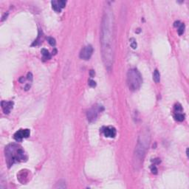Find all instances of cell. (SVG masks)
I'll list each match as a JSON object with an SVG mask.
<instances>
[{"mask_svg": "<svg viewBox=\"0 0 189 189\" xmlns=\"http://www.w3.org/2000/svg\"><path fill=\"white\" fill-rule=\"evenodd\" d=\"M174 109H175V110L177 111V112H180V111H182V106H181L180 103H177V104L174 106Z\"/></svg>", "mask_w": 189, "mask_h": 189, "instance_id": "obj_18", "label": "cell"}, {"mask_svg": "<svg viewBox=\"0 0 189 189\" xmlns=\"http://www.w3.org/2000/svg\"><path fill=\"white\" fill-rule=\"evenodd\" d=\"M89 85H90V86H92V87H94V86H96V83H95V81H93V80H90V81H89Z\"/></svg>", "mask_w": 189, "mask_h": 189, "instance_id": "obj_21", "label": "cell"}, {"mask_svg": "<svg viewBox=\"0 0 189 189\" xmlns=\"http://www.w3.org/2000/svg\"><path fill=\"white\" fill-rule=\"evenodd\" d=\"M47 41H48V42H49V44H50L51 46H55V38H52V37H49L48 38H47Z\"/></svg>", "mask_w": 189, "mask_h": 189, "instance_id": "obj_16", "label": "cell"}, {"mask_svg": "<svg viewBox=\"0 0 189 189\" xmlns=\"http://www.w3.org/2000/svg\"><path fill=\"white\" fill-rule=\"evenodd\" d=\"M180 24H181V23L180 22V21H175V22H174V27H177V26H180Z\"/></svg>", "mask_w": 189, "mask_h": 189, "instance_id": "obj_23", "label": "cell"}, {"mask_svg": "<svg viewBox=\"0 0 189 189\" xmlns=\"http://www.w3.org/2000/svg\"><path fill=\"white\" fill-rule=\"evenodd\" d=\"M58 4L59 5V7L61 8H63L65 7L66 5V1H63V0H60V1H58Z\"/></svg>", "mask_w": 189, "mask_h": 189, "instance_id": "obj_17", "label": "cell"}, {"mask_svg": "<svg viewBox=\"0 0 189 189\" xmlns=\"http://www.w3.org/2000/svg\"><path fill=\"white\" fill-rule=\"evenodd\" d=\"M27 79L30 80V81H32L33 80V75H32V73H29L27 74Z\"/></svg>", "mask_w": 189, "mask_h": 189, "instance_id": "obj_22", "label": "cell"}, {"mask_svg": "<svg viewBox=\"0 0 189 189\" xmlns=\"http://www.w3.org/2000/svg\"><path fill=\"white\" fill-rule=\"evenodd\" d=\"M150 135L148 130L141 131V134L138 137L137 146L135 147L134 157H133V166L136 169L141 167L143 159L146 156V153L150 143Z\"/></svg>", "mask_w": 189, "mask_h": 189, "instance_id": "obj_2", "label": "cell"}, {"mask_svg": "<svg viewBox=\"0 0 189 189\" xmlns=\"http://www.w3.org/2000/svg\"><path fill=\"white\" fill-rule=\"evenodd\" d=\"M143 82L142 76L137 69H131L127 73V84L131 91H137Z\"/></svg>", "mask_w": 189, "mask_h": 189, "instance_id": "obj_4", "label": "cell"}, {"mask_svg": "<svg viewBox=\"0 0 189 189\" xmlns=\"http://www.w3.org/2000/svg\"><path fill=\"white\" fill-rule=\"evenodd\" d=\"M103 132L105 137H111V138L115 137L116 136V134H117V131L115 129V128L113 126L104 127L103 129Z\"/></svg>", "mask_w": 189, "mask_h": 189, "instance_id": "obj_7", "label": "cell"}, {"mask_svg": "<svg viewBox=\"0 0 189 189\" xmlns=\"http://www.w3.org/2000/svg\"><path fill=\"white\" fill-rule=\"evenodd\" d=\"M174 118L176 120L181 122V121H183L185 120V115L182 113H177L174 115Z\"/></svg>", "mask_w": 189, "mask_h": 189, "instance_id": "obj_12", "label": "cell"}, {"mask_svg": "<svg viewBox=\"0 0 189 189\" xmlns=\"http://www.w3.org/2000/svg\"><path fill=\"white\" fill-rule=\"evenodd\" d=\"M151 171L152 172V174H157V168L156 166H155V165H152V166L151 167Z\"/></svg>", "mask_w": 189, "mask_h": 189, "instance_id": "obj_19", "label": "cell"}, {"mask_svg": "<svg viewBox=\"0 0 189 189\" xmlns=\"http://www.w3.org/2000/svg\"><path fill=\"white\" fill-rule=\"evenodd\" d=\"M94 74H95V73H94V71H93V70L90 71V76L91 77H93L94 75Z\"/></svg>", "mask_w": 189, "mask_h": 189, "instance_id": "obj_24", "label": "cell"}, {"mask_svg": "<svg viewBox=\"0 0 189 189\" xmlns=\"http://www.w3.org/2000/svg\"><path fill=\"white\" fill-rule=\"evenodd\" d=\"M24 81H25V78H23V77H21V78L19 79V81H20V82H23Z\"/></svg>", "mask_w": 189, "mask_h": 189, "instance_id": "obj_25", "label": "cell"}, {"mask_svg": "<svg viewBox=\"0 0 189 189\" xmlns=\"http://www.w3.org/2000/svg\"><path fill=\"white\" fill-rule=\"evenodd\" d=\"M25 138L24 129H20L18 131H16L14 135V139L16 141H21L22 139Z\"/></svg>", "mask_w": 189, "mask_h": 189, "instance_id": "obj_9", "label": "cell"}, {"mask_svg": "<svg viewBox=\"0 0 189 189\" xmlns=\"http://www.w3.org/2000/svg\"><path fill=\"white\" fill-rule=\"evenodd\" d=\"M101 45L103 62L107 70L111 71L114 63L115 51V22L112 10L106 8L101 30Z\"/></svg>", "mask_w": 189, "mask_h": 189, "instance_id": "obj_1", "label": "cell"}, {"mask_svg": "<svg viewBox=\"0 0 189 189\" xmlns=\"http://www.w3.org/2000/svg\"><path fill=\"white\" fill-rule=\"evenodd\" d=\"M103 110V107L102 106H93V107L87 112V119L90 122L94 121L97 118L99 112H101Z\"/></svg>", "mask_w": 189, "mask_h": 189, "instance_id": "obj_5", "label": "cell"}, {"mask_svg": "<svg viewBox=\"0 0 189 189\" xmlns=\"http://www.w3.org/2000/svg\"><path fill=\"white\" fill-rule=\"evenodd\" d=\"M13 103L12 101H9V102L2 101V109L4 111V114H9L11 109H13Z\"/></svg>", "mask_w": 189, "mask_h": 189, "instance_id": "obj_8", "label": "cell"}, {"mask_svg": "<svg viewBox=\"0 0 189 189\" xmlns=\"http://www.w3.org/2000/svg\"><path fill=\"white\" fill-rule=\"evenodd\" d=\"M131 47L133 48V49H135L137 47V43L135 41V40L134 38H131Z\"/></svg>", "mask_w": 189, "mask_h": 189, "instance_id": "obj_20", "label": "cell"}, {"mask_svg": "<svg viewBox=\"0 0 189 189\" xmlns=\"http://www.w3.org/2000/svg\"><path fill=\"white\" fill-rule=\"evenodd\" d=\"M92 53H93V47L90 44V45H86L82 48V49L80 52L79 56L81 59L89 60L91 58Z\"/></svg>", "mask_w": 189, "mask_h": 189, "instance_id": "obj_6", "label": "cell"}, {"mask_svg": "<svg viewBox=\"0 0 189 189\" xmlns=\"http://www.w3.org/2000/svg\"><path fill=\"white\" fill-rule=\"evenodd\" d=\"M4 154L8 167H10L16 162H22L27 159L24 150L15 143L10 144L5 147Z\"/></svg>", "mask_w": 189, "mask_h": 189, "instance_id": "obj_3", "label": "cell"}, {"mask_svg": "<svg viewBox=\"0 0 189 189\" xmlns=\"http://www.w3.org/2000/svg\"><path fill=\"white\" fill-rule=\"evenodd\" d=\"M153 79L156 83H159L160 81V74L157 70H155L153 74Z\"/></svg>", "mask_w": 189, "mask_h": 189, "instance_id": "obj_10", "label": "cell"}, {"mask_svg": "<svg viewBox=\"0 0 189 189\" xmlns=\"http://www.w3.org/2000/svg\"><path fill=\"white\" fill-rule=\"evenodd\" d=\"M185 31V25L183 23H181L180 25L179 26V29H178V33L179 35H182L183 33Z\"/></svg>", "mask_w": 189, "mask_h": 189, "instance_id": "obj_15", "label": "cell"}, {"mask_svg": "<svg viewBox=\"0 0 189 189\" xmlns=\"http://www.w3.org/2000/svg\"><path fill=\"white\" fill-rule=\"evenodd\" d=\"M55 188H66V186L65 184V182L62 181V180H60L58 182L56 183V185L55 186Z\"/></svg>", "mask_w": 189, "mask_h": 189, "instance_id": "obj_14", "label": "cell"}, {"mask_svg": "<svg viewBox=\"0 0 189 189\" xmlns=\"http://www.w3.org/2000/svg\"><path fill=\"white\" fill-rule=\"evenodd\" d=\"M51 3H52L53 9L55 11H56V12L60 13V12H61V10H62V8H61L59 7V5L58 4V2H57L56 1H52Z\"/></svg>", "mask_w": 189, "mask_h": 189, "instance_id": "obj_11", "label": "cell"}, {"mask_svg": "<svg viewBox=\"0 0 189 189\" xmlns=\"http://www.w3.org/2000/svg\"><path fill=\"white\" fill-rule=\"evenodd\" d=\"M41 53L43 55L44 58H45L46 59H49V58H51L50 54H49V51L47 50V49H41Z\"/></svg>", "mask_w": 189, "mask_h": 189, "instance_id": "obj_13", "label": "cell"}]
</instances>
